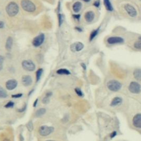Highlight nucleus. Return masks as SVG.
Listing matches in <instances>:
<instances>
[{"label": "nucleus", "instance_id": "1", "mask_svg": "<svg viewBox=\"0 0 141 141\" xmlns=\"http://www.w3.org/2000/svg\"><path fill=\"white\" fill-rule=\"evenodd\" d=\"M6 11L9 17H14L18 13L19 7L14 2H11L6 7Z\"/></svg>", "mask_w": 141, "mask_h": 141}, {"label": "nucleus", "instance_id": "2", "mask_svg": "<svg viewBox=\"0 0 141 141\" xmlns=\"http://www.w3.org/2000/svg\"><path fill=\"white\" fill-rule=\"evenodd\" d=\"M20 5L23 10L27 12L33 13L36 10V6L31 0H22Z\"/></svg>", "mask_w": 141, "mask_h": 141}, {"label": "nucleus", "instance_id": "3", "mask_svg": "<svg viewBox=\"0 0 141 141\" xmlns=\"http://www.w3.org/2000/svg\"><path fill=\"white\" fill-rule=\"evenodd\" d=\"M107 87L111 92H118L122 88V84L118 81L112 80L107 82Z\"/></svg>", "mask_w": 141, "mask_h": 141}, {"label": "nucleus", "instance_id": "4", "mask_svg": "<svg viewBox=\"0 0 141 141\" xmlns=\"http://www.w3.org/2000/svg\"><path fill=\"white\" fill-rule=\"evenodd\" d=\"M128 90L132 94H140L141 92V86L138 82L134 81L130 83L128 86Z\"/></svg>", "mask_w": 141, "mask_h": 141}, {"label": "nucleus", "instance_id": "5", "mask_svg": "<svg viewBox=\"0 0 141 141\" xmlns=\"http://www.w3.org/2000/svg\"><path fill=\"white\" fill-rule=\"evenodd\" d=\"M54 128L53 127L47 126H42L39 129V133L42 136H47L53 132Z\"/></svg>", "mask_w": 141, "mask_h": 141}, {"label": "nucleus", "instance_id": "6", "mask_svg": "<svg viewBox=\"0 0 141 141\" xmlns=\"http://www.w3.org/2000/svg\"><path fill=\"white\" fill-rule=\"evenodd\" d=\"M124 9L127 14L132 18H134L137 15V12L136 8L130 4L127 3L125 5Z\"/></svg>", "mask_w": 141, "mask_h": 141}, {"label": "nucleus", "instance_id": "7", "mask_svg": "<svg viewBox=\"0 0 141 141\" xmlns=\"http://www.w3.org/2000/svg\"><path fill=\"white\" fill-rule=\"evenodd\" d=\"M22 67L27 71H33L35 69V65L30 60H24L22 62Z\"/></svg>", "mask_w": 141, "mask_h": 141}, {"label": "nucleus", "instance_id": "8", "mask_svg": "<svg viewBox=\"0 0 141 141\" xmlns=\"http://www.w3.org/2000/svg\"><path fill=\"white\" fill-rule=\"evenodd\" d=\"M132 125L135 128L141 129V113L137 114L133 117Z\"/></svg>", "mask_w": 141, "mask_h": 141}, {"label": "nucleus", "instance_id": "9", "mask_svg": "<svg viewBox=\"0 0 141 141\" xmlns=\"http://www.w3.org/2000/svg\"><path fill=\"white\" fill-rule=\"evenodd\" d=\"M107 41L110 45H114V44L123 43L124 42V39L119 36H111L107 39Z\"/></svg>", "mask_w": 141, "mask_h": 141}, {"label": "nucleus", "instance_id": "10", "mask_svg": "<svg viewBox=\"0 0 141 141\" xmlns=\"http://www.w3.org/2000/svg\"><path fill=\"white\" fill-rule=\"evenodd\" d=\"M44 40H45V35L44 34H41L34 39L32 44L35 47H39L43 43Z\"/></svg>", "mask_w": 141, "mask_h": 141}, {"label": "nucleus", "instance_id": "11", "mask_svg": "<svg viewBox=\"0 0 141 141\" xmlns=\"http://www.w3.org/2000/svg\"><path fill=\"white\" fill-rule=\"evenodd\" d=\"M84 47V45L81 42H77L71 45V50L73 52L80 51Z\"/></svg>", "mask_w": 141, "mask_h": 141}, {"label": "nucleus", "instance_id": "12", "mask_svg": "<svg viewBox=\"0 0 141 141\" xmlns=\"http://www.w3.org/2000/svg\"><path fill=\"white\" fill-rule=\"evenodd\" d=\"M17 86V82L15 80H8L6 83V87L7 89L9 90L14 89L16 88Z\"/></svg>", "mask_w": 141, "mask_h": 141}, {"label": "nucleus", "instance_id": "13", "mask_svg": "<svg viewBox=\"0 0 141 141\" xmlns=\"http://www.w3.org/2000/svg\"><path fill=\"white\" fill-rule=\"evenodd\" d=\"M122 99L121 97H119V96H116L114 98V99L112 100L111 102L110 106L112 107H117V106L120 105L122 103Z\"/></svg>", "mask_w": 141, "mask_h": 141}, {"label": "nucleus", "instance_id": "14", "mask_svg": "<svg viewBox=\"0 0 141 141\" xmlns=\"http://www.w3.org/2000/svg\"><path fill=\"white\" fill-rule=\"evenodd\" d=\"M94 17H95V14L93 11H88L86 12L84 15L85 20L88 23L92 22L94 20Z\"/></svg>", "mask_w": 141, "mask_h": 141}, {"label": "nucleus", "instance_id": "15", "mask_svg": "<svg viewBox=\"0 0 141 141\" xmlns=\"http://www.w3.org/2000/svg\"><path fill=\"white\" fill-rule=\"evenodd\" d=\"M22 82L24 86H29L32 84V79L29 76H24L22 77Z\"/></svg>", "mask_w": 141, "mask_h": 141}, {"label": "nucleus", "instance_id": "16", "mask_svg": "<svg viewBox=\"0 0 141 141\" xmlns=\"http://www.w3.org/2000/svg\"><path fill=\"white\" fill-rule=\"evenodd\" d=\"M13 45V39L11 36L7 38L6 42V49L8 51H11Z\"/></svg>", "mask_w": 141, "mask_h": 141}, {"label": "nucleus", "instance_id": "17", "mask_svg": "<svg viewBox=\"0 0 141 141\" xmlns=\"http://www.w3.org/2000/svg\"><path fill=\"white\" fill-rule=\"evenodd\" d=\"M133 75L137 81H141V69L137 68L135 69L133 73Z\"/></svg>", "mask_w": 141, "mask_h": 141}, {"label": "nucleus", "instance_id": "18", "mask_svg": "<svg viewBox=\"0 0 141 141\" xmlns=\"http://www.w3.org/2000/svg\"><path fill=\"white\" fill-rule=\"evenodd\" d=\"M82 3L80 2H76L73 5V10L75 13H78L82 8Z\"/></svg>", "mask_w": 141, "mask_h": 141}, {"label": "nucleus", "instance_id": "19", "mask_svg": "<svg viewBox=\"0 0 141 141\" xmlns=\"http://www.w3.org/2000/svg\"><path fill=\"white\" fill-rule=\"evenodd\" d=\"M104 4L105 6V8L109 11H113V7L110 0H104Z\"/></svg>", "mask_w": 141, "mask_h": 141}, {"label": "nucleus", "instance_id": "20", "mask_svg": "<svg viewBox=\"0 0 141 141\" xmlns=\"http://www.w3.org/2000/svg\"><path fill=\"white\" fill-rule=\"evenodd\" d=\"M52 94H53L52 92H49L46 93V94H45V96H44V97L43 98V99H42V103L45 104L49 103L50 101V98Z\"/></svg>", "mask_w": 141, "mask_h": 141}, {"label": "nucleus", "instance_id": "21", "mask_svg": "<svg viewBox=\"0 0 141 141\" xmlns=\"http://www.w3.org/2000/svg\"><path fill=\"white\" fill-rule=\"evenodd\" d=\"M46 113V109L44 108H41V109H39L38 110L36 111L35 114V116L36 117H41V116L44 115Z\"/></svg>", "mask_w": 141, "mask_h": 141}, {"label": "nucleus", "instance_id": "22", "mask_svg": "<svg viewBox=\"0 0 141 141\" xmlns=\"http://www.w3.org/2000/svg\"><path fill=\"white\" fill-rule=\"evenodd\" d=\"M99 29L98 28V29H96L95 30H94L91 33V34H90V38H89V40L90 41H92V40L95 38V36L97 35L98 33H99Z\"/></svg>", "mask_w": 141, "mask_h": 141}, {"label": "nucleus", "instance_id": "23", "mask_svg": "<svg viewBox=\"0 0 141 141\" xmlns=\"http://www.w3.org/2000/svg\"><path fill=\"white\" fill-rule=\"evenodd\" d=\"M57 73L59 74H65V75H68L70 74V72L67 69L65 68H61L59 70L57 71Z\"/></svg>", "mask_w": 141, "mask_h": 141}, {"label": "nucleus", "instance_id": "24", "mask_svg": "<svg viewBox=\"0 0 141 141\" xmlns=\"http://www.w3.org/2000/svg\"><path fill=\"white\" fill-rule=\"evenodd\" d=\"M7 96V94L4 89L0 87V98H5Z\"/></svg>", "mask_w": 141, "mask_h": 141}, {"label": "nucleus", "instance_id": "25", "mask_svg": "<svg viewBox=\"0 0 141 141\" xmlns=\"http://www.w3.org/2000/svg\"><path fill=\"white\" fill-rule=\"evenodd\" d=\"M134 47L137 50H141V40H138L134 42Z\"/></svg>", "mask_w": 141, "mask_h": 141}, {"label": "nucleus", "instance_id": "26", "mask_svg": "<svg viewBox=\"0 0 141 141\" xmlns=\"http://www.w3.org/2000/svg\"><path fill=\"white\" fill-rule=\"evenodd\" d=\"M42 69L40 68L36 72V82L39 81L40 77H41V76L42 74Z\"/></svg>", "mask_w": 141, "mask_h": 141}, {"label": "nucleus", "instance_id": "27", "mask_svg": "<svg viewBox=\"0 0 141 141\" xmlns=\"http://www.w3.org/2000/svg\"><path fill=\"white\" fill-rule=\"evenodd\" d=\"M27 126V127H28V130H29L30 131H32L33 130V123L31 121H29V122L28 123Z\"/></svg>", "mask_w": 141, "mask_h": 141}, {"label": "nucleus", "instance_id": "28", "mask_svg": "<svg viewBox=\"0 0 141 141\" xmlns=\"http://www.w3.org/2000/svg\"><path fill=\"white\" fill-rule=\"evenodd\" d=\"M75 91H76L77 94L78 96H83V93H82V91H81V90L80 89L77 88L75 89Z\"/></svg>", "mask_w": 141, "mask_h": 141}, {"label": "nucleus", "instance_id": "29", "mask_svg": "<svg viewBox=\"0 0 141 141\" xmlns=\"http://www.w3.org/2000/svg\"><path fill=\"white\" fill-rule=\"evenodd\" d=\"M4 61V57L2 56H0V71L3 68V63Z\"/></svg>", "mask_w": 141, "mask_h": 141}, {"label": "nucleus", "instance_id": "30", "mask_svg": "<svg viewBox=\"0 0 141 141\" xmlns=\"http://www.w3.org/2000/svg\"><path fill=\"white\" fill-rule=\"evenodd\" d=\"M14 106V103L12 101H9L6 105H5V107L7 108H9V107H12Z\"/></svg>", "mask_w": 141, "mask_h": 141}, {"label": "nucleus", "instance_id": "31", "mask_svg": "<svg viewBox=\"0 0 141 141\" xmlns=\"http://www.w3.org/2000/svg\"><path fill=\"white\" fill-rule=\"evenodd\" d=\"M62 21H63V18L61 14L59 15V26H61L62 23Z\"/></svg>", "mask_w": 141, "mask_h": 141}, {"label": "nucleus", "instance_id": "32", "mask_svg": "<svg viewBox=\"0 0 141 141\" xmlns=\"http://www.w3.org/2000/svg\"><path fill=\"white\" fill-rule=\"evenodd\" d=\"M22 96V94H15V95H12V97L13 98H20L21 96Z\"/></svg>", "mask_w": 141, "mask_h": 141}, {"label": "nucleus", "instance_id": "33", "mask_svg": "<svg viewBox=\"0 0 141 141\" xmlns=\"http://www.w3.org/2000/svg\"><path fill=\"white\" fill-rule=\"evenodd\" d=\"M73 17H74V18L76 19H78V20H79V19H80L81 15L80 14H73Z\"/></svg>", "mask_w": 141, "mask_h": 141}, {"label": "nucleus", "instance_id": "34", "mask_svg": "<svg viewBox=\"0 0 141 141\" xmlns=\"http://www.w3.org/2000/svg\"><path fill=\"white\" fill-rule=\"evenodd\" d=\"M99 5H100V2H99V1H96L94 3V5L95 6L97 7L99 6Z\"/></svg>", "mask_w": 141, "mask_h": 141}, {"label": "nucleus", "instance_id": "35", "mask_svg": "<svg viewBox=\"0 0 141 141\" xmlns=\"http://www.w3.org/2000/svg\"><path fill=\"white\" fill-rule=\"evenodd\" d=\"M4 26H5L4 23L3 22H2V21H0V29L3 28L4 27Z\"/></svg>", "mask_w": 141, "mask_h": 141}, {"label": "nucleus", "instance_id": "36", "mask_svg": "<svg viewBox=\"0 0 141 141\" xmlns=\"http://www.w3.org/2000/svg\"><path fill=\"white\" fill-rule=\"evenodd\" d=\"M116 132H113V133H112V134H111V137H115L116 136Z\"/></svg>", "mask_w": 141, "mask_h": 141}, {"label": "nucleus", "instance_id": "37", "mask_svg": "<svg viewBox=\"0 0 141 141\" xmlns=\"http://www.w3.org/2000/svg\"><path fill=\"white\" fill-rule=\"evenodd\" d=\"M38 99H36L35 101V103L33 104V106L34 107H35L36 106V104H37V103H38Z\"/></svg>", "mask_w": 141, "mask_h": 141}, {"label": "nucleus", "instance_id": "38", "mask_svg": "<svg viewBox=\"0 0 141 141\" xmlns=\"http://www.w3.org/2000/svg\"><path fill=\"white\" fill-rule=\"evenodd\" d=\"M75 29H77V30L78 31H79V32H82V29H81L80 28H79V27H76V28H75Z\"/></svg>", "mask_w": 141, "mask_h": 141}, {"label": "nucleus", "instance_id": "39", "mask_svg": "<svg viewBox=\"0 0 141 141\" xmlns=\"http://www.w3.org/2000/svg\"><path fill=\"white\" fill-rule=\"evenodd\" d=\"M83 1L86 2H89L90 1V0H83Z\"/></svg>", "mask_w": 141, "mask_h": 141}, {"label": "nucleus", "instance_id": "40", "mask_svg": "<svg viewBox=\"0 0 141 141\" xmlns=\"http://www.w3.org/2000/svg\"><path fill=\"white\" fill-rule=\"evenodd\" d=\"M82 65L83 66V68H84V69H86V67H85V65L84 64H83H83H82Z\"/></svg>", "mask_w": 141, "mask_h": 141}, {"label": "nucleus", "instance_id": "41", "mask_svg": "<svg viewBox=\"0 0 141 141\" xmlns=\"http://www.w3.org/2000/svg\"><path fill=\"white\" fill-rule=\"evenodd\" d=\"M3 141H10L8 140H7V139H5V140H4Z\"/></svg>", "mask_w": 141, "mask_h": 141}, {"label": "nucleus", "instance_id": "42", "mask_svg": "<svg viewBox=\"0 0 141 141\" xmlns=\"http://www.w3.org/2000/svg\"></svg>", "mask_w": 141, "mask_h": 141}]
</instances>
